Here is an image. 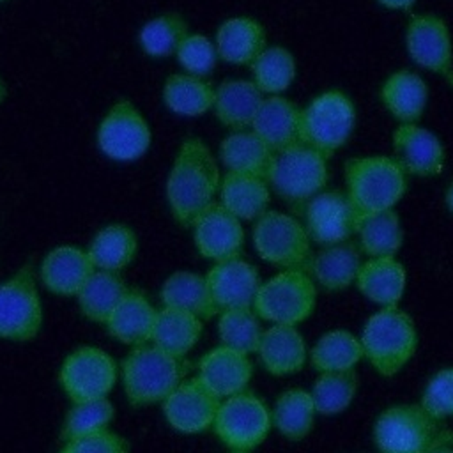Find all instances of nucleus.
<instances>
[{
  "label": "nucleus",
  "mask_w": 453,
  "mask_h": 453,
  "mask_svg": "<svg viewBox=\"0 0 453 453\" xmlns=\"http://www.w3.org/2000/svg\"><path fill=\"white\" fill-rule=\"evenodd\" d=\"M221 172L216 156L198 136L180 142L165 184V195L173 219L191 226L196 216L216 202Z\"/></svg>",
  "instance_id": "f257e3e1"
},
{
  "label": "nucleus",
  "mask_w": 453,
  "mask_h": 453,
  "mask_svg": "<svg viewBox=\"0 0 453 453\" xmlns=\"http://www.w3.org/2000/svg\"><path fill=\"white\" fill-rule=\"evenodd\" d=\"M345 195L357 218L395 209L405 196L409 175L402 165L386 154L350 157L345 163Z\"/></svg>",
  "instance_id": "f03ea898"
},
{
  "label": "nucleus",
  "mask_w": 453,
  "mask_h": 453,
  "mask_svg": "<svg viewBox=\"0 0 453 453\" xmlns=\"http://www.w3.org/2000/svg\"><path fill=\"white\" fill-rule=\"evenodd\" d=\"M189 363L154 343L136 345L124 357L120 373L127 402L133 407L163 402L188 375Z\"/></svg>",
  "instance_id": "7ed1b4c3"
},
{
  "label": "nucleus",
  "mask_w": 453,
  "mask_h": 453,
  "mask_svg": "<svg viewBox=\"0 0 453 453\" xmlns=\"http://www.w3.org/2000/svg\"><path fill=\"white\" fill-rule=\"evenodd\" d=\"M363 357L382 377L402 372L418 349V329L412 317L400 306L375 311L363 326Z\"/></svg>",
  "instance_id": "20e7f679"
},
{
  "label": "nucleus",
  "mask_w": 453,
  "mask_h": 453,
  "mask_svg": "<svg viewBox=\"0 0 453 453\" xmlns=\"http://www.w3.org/2000/svg\"><path fill=\"white\" fill-rule=\"evenodd\" d=\"M379 453H428L453 435L419 403H396L382 409L372 428Z\"/></svg>",
  "instance_id": "39448f33"
},
{
  "label": "nucleus",
  "mask_w": 453,
  "mask_h": 453,
  "mask_svg": "<svg viewBox=\"0 0 453 453\" xmlns=\"http://www.w3.org/2000/svg\"><path fill=\"white\" fill-rule=\"evenodd\" d=\"M356 122L352 97L340 88L324 90L301 108V143L329 159L350 140Z\"/></svg>",
  "instance_id": "423d86ee"
},
{
  "label": "nucleus",
  "mask_w": 453,
  "mask_h": 453,
  "mask_svg": "<svg viewBox=\"0 0 453 453\" xmlns=\"http://www.w3.org/2000/svg\"><path fill=\"white\" fill-rule=\"evenodd\" d=\"M327 177V157L304 143H296L274 152L267 182L273 193L301 211L311 196L326 189Z\"/></svg>",
  "instance_id": "0eeeda50"
},
{
  "label": "nucleus",
  "mask_w": 453,
  "mask_h": 453,
  "mask_svg": "<svg viewBox=\"0 0 453 453\" xmlns=\"http://www.w3.org/2000/svg\"><path fill=\"white\" fill-rule=\"evenodd\" d=\"M317 285L304 269H281L262 281L253 311L269 324L297 326L315 310Z\"/></svg>",
  "instance_id": "6e6552de"
},
{
  "label": "nucleus",
  "mask_w": 453,
  "mask_h": 453,
  "mask_svg": "<svg viewBox=\"0 0 453 453\" xmlns=\"http://www.w3.org/2000/svg\"><path fill=\"white\" fill-rule=\"evenodd\" d=\"M251 241L257 255L281 269H306L311 257V241L304 225L280 211L267 209L253 221Z\"/></svg>",
  "instance_id": "1a4fd4ad"
},
{
  "label": "nucleus",
  "mask_w": 453,
  "mask_h": 453,
  "mask_svg": "<svg viewBox=\"0 0 453 453\" xmlns=\"http://www.w3.org/2000/svg\"><path fill=\"white\" fill-rule=\"evenodd\" d=\"M97 149L111 161L131 163L145 156L152 143V129L131 99L115 101L96 131Z\"/></svg>",
  "instance_id": "9d476101"
},
{
  "label": "nucleus",
  "mask_w": 453,
  "mask_h": 453,
  "mask_svg": "<svg viewBox=\"0 0 453 453\" xmlns=\"http://www.w3.org/2000/svg\"><path fill=\"white\" fill-rule=\"evenodd\" d=\"M271 411L253 393L241 391L223 398L212 430L230 451H251L269 435Z\"/></svg>",
  "instance_id": "9b49d317"
},
{
  "label": "nucleus",
  "mask_w": 453,
  "mask_h": 453,
  "mask_svg": "<svg viewBox=\"0 0 453 453\" xmlns=\"http://www.w3.org/2000/svg\"><path fill=\"white\" fill-rule=\"evenodd\" d=\"M42 320V303L32 264H25L0 283V338L30 342L39 334Z\"/></svg>",
  "instance_id": "f8f14e48"
},
{
  "label": "nucleus",
  "mask_w": 453,
  "mask_h": 453,
  "mask_svg": "<svg viewBox=\"0 0 453 453\" xmlns=\"http://www.w3.org/2000/svg\"><path fill=\"white\" fill-rule=\"evenodd\" d=\"M117 363L108 352L80 347L64 359L58 380L67 398L76 403L106 398L117 382Z\"/></svg>",
  "instance_id": "ddd939ff"
},
{
  "label": "nucleus",
  "mask_w": 453,
  "mask_h": 453,
  "mask_svg": "<svg viewBox=\"0 0 453 453\" xmlns=\"http://www.w3.org/2000/svg\"><path fill=\"white\" fill-rule=\"evenodd\" d=\"M403 37L411 60L453 87V41L448 23L434 12L412 14Z\"/></svg>",
  "instance_id": "4468645a"
},
{
  "label": "nucleus",
  "mask_w": 453,
  "mask_h": 453,
  "mask_svg": "<svg viewBox=\"0 0 453 453\" xmlns=\"http://www.w3.org/2000/svg\"><path fill=\"white\" fill-rule=\"evenodd\" d=\"M301 211L310 241L320 248L350 241L356 232L357 216L345 191L322 189Z\"/></svg>",
  "instance_id": "2eb2a0df"
},
{
  "label": "nucleus",
  "mask_w": 453,
  "mask_h": 453,
  "mask_svg": "<svg viewBox=\"0 0 453 453\" xmlns=\"http://www.w3.org/2000/svg\"><path fill=\"white\" fill-rule=\"evenodd\" d=\"M168 425L182 434H200L212 428L221 398L196 375L184 379L163 402Z\"/></svg>",
  "instance_id": "dca6fc26"
},
{
  "label": "nucleus",
  "mask_w": 453,
  "mask_h": 453,
  "mask_svg": "<svg viewBox=\"0 0 453 453\" xmlns=\"http://www.w3.org/2000/svg\"><path fill=\"white\" fill-rule=\"evenodd\" d=\"M196 251L212 262L241 257L244 246L242 221L218 200L202 211L191 225Z\"/></svg>",
  "instance_id": "f3484780"
},
{
  "label": "nucleus",
  "mask_w": 453,
  "mask_h": 453,
  "mask_svg": "<svg viewBox=\"0 0 453 453\" xmlns=\"http://www.w3.org/2000/svg\"><path fill=\"white\" fill-rule=\"evenodd\" d=\"M395 159L402 165L407 175L423 179L437 177L446 165V149L441 138L428 127L412 122L398 124L391 136Z\"/></svg>",
  "instance_id": "a211bd4d"
},
{
  "label": "nucleus",
  "mask_w": 453,
  "mask_h": 453,
  "mask_svg": "<svg viewBox=\"0 0 453 453\" xmlns=\"http://www.w3.org/2000/svg\"><path fill=\"white\" fill-rule=\"evenodd\" d=\"M205 278L219 311L228 308H251L262 285L257 267L242 257L214 262Z\"/></svg>",
  "instance_id": "6ab92c4d"
},
{
  "label": "nucleus",
  "mask_w": 453,
  "mask_h": 453,
  "mask_svg": "<svg viewBox=\"0 0 453 453\" xmlns=\"http://www.w3.org/2000/svg\"><path fill=\"white\" fill-rule=\"evenodd\" d=\"M196 377L223 400L248 389L253 363L248 354L219 343L200 357Z\"/></svg>",
  "instance_id": "aec40b11"
},
{
  "label": "nucleus",
  "mask_w": 453,
  "mask_h": 453,
  "mask_svg": "<svg viewBox=\"0 0 453 453\" xmlns=\"http://www.w3.org/2000/svg\"><path fill=\"white\" fill-rule=\"evenodd\" d=\"M267 373L283 377L301 372L308 361V347L297 326L271 324L264 329L255 352Z\"/></svg>",
  "instance_id": "412c9836"
},
{
  "label": "nucleus",
  "mask_w": 453,
  "mask_h": 453,
  "mask_svg": "<svg viewBox=\"0 0 453 453\" xmlns=\"http://www.w3.org/2000/svg\"><path fill=\"white\" fill-rule=\"evenodd\" d=\"M94 269L87 250L64 244L44 255L39 265V278L50 292L71 297L78 296Z\"/></svg>",
  "instance_id": "4be33fe9"
},
{
  "label": "nucleus",
  "mask_w": 453,
  "mask_h": 453,
  "mask_svg": "<svg viewBox=\"0 0 453 453\" xmlns=\"http://www.w3.org/2000/svg\"><path fill=\"white\" fill-rule=\"evenodd\" d=\"M251 129L274 152L288 149L301 143V108L283 94L265 96Z\"/></svg>",
  "instance_id": "5701e85b"
},
{
  "label": "nucleus",
  "mask_w": 453,
  "mask_h": 453,
  "mask_svg": "<svg viewBox=\"0 0 453 453\" xmlns=\"http://www.w3.org/2000/svg\"><path fill=\"white\" fill-rule=\"evenodd\" d=\"M212 41L219 60L232 65H251L265 50L267 34L258 19L234 16L219 23Z\"/></svg>",
  "instance_id": "b1692460"
},
{
  "label": "nucleus",
  "mask_w": 453,
  "mask_h": 453,
  "mask_svg": "<svg viewBox=\"0 0 453 453\" xmlns=\"http://www.w3.org/2000/svg\"><path fill=\"white\" fill-rule=\"evenodd\" d=\"M380 103L400 124L419 122L428 104V85L412 69H396L380 85Z\"/></svg>",
  "instance_id": "393cba45"
},
{
  "label": "nucleus",
  "mask_w": 453,
  "mask_h": 453,
  "mask_svg": "<svg viewBox=\"0 0 453 453\" xmlns=\"http://www.w3.org/2000/svg\"><path fill=\"white\" fill-rule=\"evenodd\" d=\"M354 285L380 308L398 306L407 287V271L396 257H377L361 262Z\"/></svg>",
  "instance_id": "a878e982"
},
{
  "label": "nucleus",
  "mask_w": 453,
  "mask_h": 453,
  "mask_svg": "<svg viewBox=\"0 0 453 453\" xmlns=\"http://www.w3.org/2000/svg\"><path fill=\"white\" fill-rule=\"evenodd\" d=\"M157 310L138 288H127L126 296L106 319L108 333L124 345H143L152 338Z\"/></svg>",
  "instance_id": "bb28decb"
},
{
  "label": "nucleus",
  "mask_w": 453,
  "mask_h": 453,
  "mask_svg": "<svg viewBox=\"0 0 453 453\" xmlns=\"http://www.w3.org/2000/svg\"><path fill=\"white\" fill-rule=\"evenodd\" d=\"M361 262L357 244L345 241L340 244L324 246L317 253H311L304 271L320 288L327 292H340L356 281Z\"/></svg>",
  "instance_id": "cd10ccee"
},
{
  "label": "nucleus",
  "mask_w": 453,
  "mask_h": 453,
  "mask_svg": "<svg viewBox=\"0 0 453 453\" xmlns=\"http://www.w3.org/2000/svg\"><path fill=\"white\" fill-rule=\"evenodd\" d=\"M265 96L251 80L228 78L216 85L212 111L219 124L230 131L248 129Z\"/></svg>",
  "instance_id": "c85d7f7f"
},
{
  "label": "nucleus",
  "mask_w": 453,
  "mask_h": 453,
  "mask_svg": "<svg viewBox=\"0 0 453 453\" xmlns=\"http://www.w3.org/2000/svg\"><path fill=\"white\" fill-rule=\"evenodd\" d=\"M271 188L265 177L226 172L219 184V203L241 221H255L269 209Z\"/></svg>",
  "instance_id": "c756f323"
},
{
  "label": "nucleus",
  "mask_w": 453,
  "mask_h": 453,
  "mask_svg": "<svg viewBox=\"0 0 453 453\" xmlns=\"http://www.w3.org/2000/svg\"><path fill=\"white\" fill-rule=\"evenodd\" d=\"M218 159L226 172L253 173L267 179L274 150L251 129L230 131L218 149Z\"/></svg>",
  "instance_id": "7c9ffc66"
},
{
  "label": "nucleus",
  "mask_w": 453,
  "mask_h": 453,
  "mask_svg": "<svg viewBox=\"0 0 453 453\" xmlns=\"http://www.w3.org/2000/svg\"><path fill=\"white\" fill-rule=\"evenodd\" d=\"M159 297L163 306L177 308L202 320H209L219 313L207 278L193 271H175L161 285Z\"/></svg>",
  "instance_id": "2f4dec72"
},
{
  "label": "nucleus",
  "mask_w": 453,
  "mask_h": 453,
  "mask_svg": "<svg viewBox=\"0 0 453 453\" xmlns=\"http://www.w3.org/2000/svg\"><path fill=\"white\" fill-rule=\"evenodd\" d=\"M216 85L203 76L189 73H172L161 90L165 106L179 117H202L212 110Z\"/></svg>",
  "instance_id": "473e14b6"
},
{
  "label": "nucleus",
  "mask_w": 453,
  "mask_h": 453,
  "mask_svg": "<svg viewBox=\"0 0 453 453\" xmlns=\"http://www.w3.org/2000/svg\"><path fill=\"white\" fill-rule=\"evenodd\" d=\"M87 253L96 269L120 273L138 253V237L126 223H108L92 237Z\"/></svg>",
  "instance_id": "72a5a7b5"
},
{
  "label": "nucleus",
  "mask_w": 453,
  "mask_h": 453,
  "mask_svg": "<svg viewBox=\"0 0 453 453\" xmlns=\"http://www.w3.org/2000/svg\"><path fill=\"white\" fill-rule=\"evenodd\" d=\"M357 248L368 258L396 257L403 244V226L395 209L357 218Z\"/></svg>",
  "instance_id": "f704fd0d"
},
{
  "label": "nucleus",
  "mask_w": 453,
  "mask_h": 453,
  "mask_svg": "<svg viewBox=\"0 0 453 453\" xmlns=\"http://www.w3.org/2000/svg\"><path fill=\"white\" fill-rule=\"evenodd\" d=\"M202 322L203 320L193 313L163 306L157 310L150 343L172 356L186 357V354L198 343L202 336Z\"/></svg>",
  "instance_id": "c9c22d12"
},
{
  "label": "nucleus",
  "mask_w": 453,
  "mask_h": 453,
  "mask_svg": "<svg viewBox=\"0 0 453 453\" xmlns=\"http://www.w3.org/2000/svg\"><path fill=\"white\" fill-rule=\"evenodd\" d=\"M315 405L310 391L290 388L280 393L271 411L273 426L288 441L297 442L310 435L315 425Z\"/></svg>",
  "instance_id": "e433bc0d"
},
{
  "label": "nucleus",
  "mask_w": 453,
  "mask_h": 453,
  "mask_svg": "<svg viewBox=\"0 0 453 453\" xmlns=\"http://www.w3.org/2000/svg\"><path fill=\"white\" fill-rule=\"evenodd\" d=\"M308 359L319 373L349 372L363 359L361 342L347 329H331L315 342Z\"/></svg>",
  "instance_id": "4c0bfd02"
},
{
  "label": "nucleus",
  "mask_w": 453,
  "mask_h": 453,
  "mask_svg": "<svg viewBox=\"0 0 453 453\" xmlns=\"http://www.w3.org/2000/svg\"><path fill=\"white\" fill-rule=\"evenodd\" d=\"M127 288L119 273L94 269L76 296L80 310L88 320L104 324Z\"/></svg>",
  "instance_id": "58836bf2"
},
{
  "label": "nucleus",
  "mask_w": 453,
  "mask_h": 453,
  "mask_svg": "<svg viewBox=\"0 0 453 453\" xmlns=\"http://www.w3.org/2000/svg\"><path fill=\"white\" fill-rule=\"evenodd\" d=\"M250 67L251 81L264 96L283 94L294 83L297 74L294 53L281 44L265 46Z\"/></svg>",
  "instance_id": "ea45409f"
},
{
  "label": "nucleus",
  "mask_w": 453,
  "mask_h": 453,
  "mask_svg": "<svg viewBox=\"0 0 453 453\" xmlns=\"http://www.w3.org/2000/svg\"><path fill=\"white\" fill-rule=\"evenodd\" d=\"M188 34L189 25L186 18L180 12L170 11L143 23L138 32V44L145 55L152 58H166L175 55Z\"/></svg>",
  "instance_id": "a19ab883"
},
{
  "label": "nucleus",
  "mask_w": 453,
  "mask_h": 453,
  "mask_svg": "<svg viewBox=\"0 0 453 453\" xmlns=\"http://www.w3.org/2000/svg\"><path fill=\"white\" fill-rule=\"evenodd\" d=\"M218 336L221 345L242 354H255L264 333L253 308H228L218 313Z\"/></svg>",
  "instance_id": "79ce46f5"
},
{
  "label": "nucleus",
  "mask_w": 453,
  "mask_h": 453,
  "mask_svg": "<svg viewBox=\"0 0 453 453\" xmlns=\"http://www.w3.org/2000/svg\"><path fill=\"white\" fill-rule=\"evenodd\" d=\"M357 393V377L354 370L319 373L310 391L317 414L336 416L352 403Z\"/></svg>",
  "instance_id": "37998d69"
},
{
  "label": "nucleus",
  "mask_w": 453,
  "mask_h": 453,
  "mask_svg": "<svg viewBox=\"0 0 453 453\" xmlns=\"http://www.w3.org/2000/svg\"><path fill=\"white\" fill-rule=\"evenodd\" d=\"M113 418H115V407L108 400V396L87 400V402H76L73 403V407L67 411L64 418L60 439L67 442L81 435L106 430L113 421Z\"/></svg>",
  "instance_id": "c03bdc74"
},
{
  "label": "nucleus",
  "mask_w": 453,
  "mask_h": 453,
  "mask_svg": "<svg viewBox=\"0 0 453 453\" xmlns=\"http://www.w3.org/2000/svg\"><path fill=\"white\" fill-rule=\"evenodd\" d=\"M175 58L184 73L195 76H207L218 64V51L214 41L203 34L189 32L175 51Z\"/></svg>",
  "instance_id": "a18cd8bd"
},
{
  "label": "nucleus",
  "mask_w": 453,
  "mask_h": 453,
  "mask_svg": "<svg viewBox=\"0 0 453 453\" xmlns=\"http://www.w3.org/2000/svg\"><path fill=\"white\" fill-rule=\"evenodd\" d=\"M419 405L439 421L453 418V366L442 368L430 377Z\"/></svg>",
  "instance_id": "49530a36"
},
{
  "label": "nucleus",
  "mask_w": 453,
  "mask_h": 453,
  "mask_svg": "<svg viewBox=\"0 0 453 453\" xmlns=\"http://www.w3.org/2000/svg\"><path fill=\"white\" fill-rule=\"evenodd\" d=\"M60 453H129V444L122 435L106 428L64 442Z\"/></svg>",
  "instance_id": "de8ad7c7"
},
{
  "label": "nucleus",
  "mask_w": 453,
  "mask_h": 453,
  "mask_svg": "<svg viewBox=\"0 0 453 453\" xmlns=\"http://www.w3.org/2000/svg\"><path fill=\"white\" fill-rule=\"evenodd\" d=\"M375 2L391 11H409L418 0H375Z\"/></svg>",
  "instance_id": "09e8293b"
},
{
  "label": "nucleus",
  "mask_w": 453,
  "mask_h": 453,
  "mask_svg": "<svg viewBox=\"0 0 453 453\" xmlns=\"http://www.w3.org/2000/svg\"><path fill=\"white\" fill-rule=\"evenodd\" d=\"M444 203H446L448 211L453 214V180L448 184V188L444 191Z\"/></svg>",
  "instance_id": "8fccbe9b"
},
{
  "label": "nucleus",
  "mask_w": 453,
  "mask_h": 453,
  "mask_svg": "<svg viewBox=\"0 0 453 453\" xmlns=\"http://www.w3.org/2000/svg\"><path fill=\"white\" fill-rule=\"evenodd\" d=\"M428 453H453V442H442L432 448Z\"/></svg>",
  "instance_id": "3c124183"
},
{
  "label": "nucleus",
  "mask_w": 453,
  "mask_h": 453,
  "mask_svg": "<svg viewBox=\"0 0 453 453\" xmlns=\"http://www.w3.org/2000/svg\"><path fill=\"white\" fill-rule=\"evenodd\" d=\"M5 97H7V85H5L4 78L0 76V104L5 101Z\"/></svg>",
  "instance_id": "603ef678"
},
{
  "label": "nucleus",
  "mask_w": 453,
  "mask_h": 453,
  "mask_svg": "<svg viewBox=\"0 0 453 453\" xmlns=\"http://www.w3.org/2000/svg\"><path fill=\"white\" fill-rule=\"evenodd\" d=\"M230 453H250V451H230Z\"/></svg>",
  "instance_id": "864d4df0"
},
{
  "label": "nucleus",
  "mask_w": 453,
  "mask_h": 453,
  "mask_svg": "<svg viewBox=\"0 0 453 453\" xmlns=\"http://www.w3.org/2000/svg\"><path fill=\"white\" fill-rule=\"evenodd\" d=\"M0 2H7V0H0Z\"/></svg>",
  "instance_id": "5fc2aeb1"
}]
</instances>
